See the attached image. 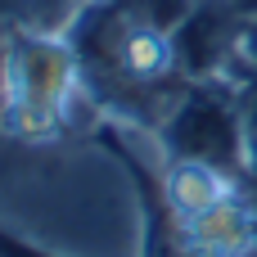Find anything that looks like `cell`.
<instances>
[{
  "mask_svg": "<svg viewBox=\"0 0 257 257\" xmlns=\"http://www.w3.org/2000/svg\"><path fill=\"white\" fill-rule=\"evenodd\" d=\"M239 45H244V54H248V59L257 63V14L248 18V23H244V32H239Z\"/></svg>",
  "mask_w": 257,
  "mask_h": 257,
  "instance_id": "3957f363",
  "label": "cell"
},
{
  "mask_svg": "<svg viewBox=\"0 0 257 257\" xmlns=\"http://www.w3.org/2000/svg\"><path fill=\"white\" fill-rule=\"evenodd\" d=\"M239 131H244V154H248V163L257 167V81L244 90V99H239Z\"/></svg>",
  "mask_w": 257,
  "mask_h": 257,
  "instance_id": "7a4b0ae2",
  "label": "cell"
},
{
  "mask_svg": "<svg viewBox=\"0 0 257 257\" xmlns=\"http://www.w3.org/2000/svg\"><path fill=\"white\" fill-rule=\"evenodd\" d=\"M167 136H172L176 154L199 167H230L244 154L239 108H230L221 95H208V90H194L181 99Z\"/></svg>",
  "mask_w": 257,
  "mask_h": 257,
  "instance_id": "6da1fadb",
  "label": "cell"
}]
</instances>
